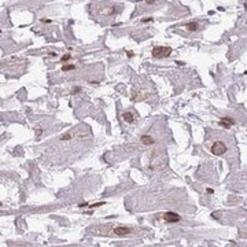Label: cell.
<instances>
[{"label":"cell","instance_id":"obj_17","mask_svg":"<svg viewBox=\"0 0 247 247\" xmlns=\"http://www.w3.org/2000/svg\"><path fill=\"white\" fill-rule=\"evenodd\" d=\"M213 192H214V191L211 190V188H207V193H210V195H211V193H213Z\"/></svg>","mask_w":247,"mask_h":247},{"label":"cell","instance_id":"obj_2","mask_svg":"<svg viewBox=\"0 0 247 247\" xmlns=\"http://www.w3.org/2000/svg\"><path fill=\"white\" fill-rule=\"evenodd\" d=\"M210 151L214 155H222V154H225V151H226V146L222 141H214L213 146H211V148H210Z\"/></svg>","mask_w":247,"mask_h":247},{"label":"cell","instance_id":"obj_7","mask_svg":"<svg viewBox=\"0 0 247 247\" xmlns=\"http://www.w3.org/2000/svg\"><path fill=\"white\" fill-rule=\"evenodd\" d=\"M140 140H141V143L146 144V146H151V144H154V139H152V136H150V135H141Z\"/></svg>","mask_w":247,"mask_h":247},{"label":"cell","instance_id":"obj_5","mask_svg":"<svg viewBox=\"0 0 247 247\" xmlns=\"http://www.w3.org/2000/svg\"><path fill=\"white\" fill-rule=\"evenodd\" d=\"M113 232L117 236H126L128 233H131V229L126 228V226H117V228H114Z\"/></svg>","mask_w":247,"mask_h":247},{"label":"cell","instance_id":"obj_4","mask_svg":"<svg viewBox=\"0 0 247 247\" xmlns=\"http://www.w3.org/2000/svg\"><path fill=\"white\" fill-rule=\"evenodd\" d=\"M115 11H117L115 6H114V4H111V6L102 7L100 14H103V15H106V17H109V15H114V14H115Z\"/></svg>","mask_w":247,"mask_h":247},{"label":"cell","instance_id":"obj_13","mask_svg":"<svg viewBox=\"0 0 247 247\" xmlns=\"http://www.w3.org/2000/svg\"><path fill=\"white\" fill-rule=\"evenodd\" d=\"M70 58H72V55H70V54H66V55H63V56H62V60H63V62H66V60H69Z\"/></svg>","mask_w":247,"mask_h":247},{"label":"cell","instance_id":"obj_9","mask_svg":"<svg viewBox=\"0 0 247 247\" xmlns=\"http://www.w3.org/2000/svg\"><path fill=\"white\" fill-rule=\"evenodd\" d=\"M122 117H124V119H125L128 124H132V122L135 121V117H133V114H132L131 111H126V113H124V114H122Z\"/></svg>","mask_w":247,"mask_h":247},{"label":"cell","instance_id":"obj_1","mask_svg":"<svg viewBox=\"0 0 247 247\" xmlns=\"http://www.w3.org/2000/svg\"><path fill=\"white\" fill-rule=\"evenodd\" d=\"M151 54H152V56L157 58V59L167 58V56H170V54H172V48L170 47H164V45H155V47L152 48Z\"/></svg>","mask_w":247,"mask_h":247},{"label":"cell","instance_id":"obj_6","mask_svg":"<svg viewBox=\"0 0 247 247\" xmlns=\"http://www.w3.org/2000/svg\"><path fill=\"white\" fill-rule=\"evenodd\" d=\"M233 125V119L229 118V117H222L221 118V122H220V126H224V128H231Z\"/></svg>","mask_w":247,"mask_h":247},{"label":"cell","instance_id":"obj_8","mask_svg":"<svg viewBox=\"0 0 247 247\" xmlns=\"http://www.w3.org/2000/svg\"><path fill=\"white\" fill-rule=\"evenodd\" d=\"M199 27H200V25L198 24V22H190V24L185 25V29L190 30V32H196Z\"/></svg>","mask_w":247,"mask_h":247},{"label":"cell","instance_id":"obj_12","mask_svg":"<svg viewBox=\"0 0 247 247\" xmlns=\"http://www.w3.org/2000/svg\"><path fill=\"white\" fill-rule=\"evenodd\" d=\"M102 205H104V202H98V203H93V205H88V207L93 209V207H98V206H102Z\"/></svg>","mask_w":247,"mask_h":247},{"label":"cell","instance_id":"obj_18","mask_svg":"<svg viewBox=\"0 0 247 247\" xmlns=\"http://www.w3.org/2000/svg\"><path fill=\"white\" fill-rule=\"evenodd\" d=\"M244 73H246V74H247V72H244Z\"/></svg>","mask_w":247,"mask_h":247},{"label":"cell","instance_id":"obj_14","mask_svg":"<svg viewBox=\"0 0 247 247\" xmlns=\"http://www.w3.org/2000/svg\"><path fill=\"white\" fill-rule=\"evenodd\" d=\"M80 91H81V88H80V86H76V88H73V89H72V93L74 95V93H78Z\"/></svg>","mask_w":247,"mask_h":247},{"label":"cell","instance_id":"obj_3","mask_svg":"<svg viewBox=\"0 0 247 247\" xmlns=\"http://www.w3.org/2000/svg\"><path fill=\"white\" fill-rule=\"evenodd\" d=\"M164 220L166 221V222H179V221L181 220V217H180L177 213L167 211V213H165V214H164Z\"/></svg>","mask_w":247,"mask_h":247},{"label":"cell","instance_id":"obj_16","mask_svg":"<svg viewBox=\"0 0 247 247\" xmlns=\"http://www.w3.org/2000/svg\"><path fill=\"white\" fill-rule=\"evenodd\" d=\"M152 21V18H144L143 19V22H151Z\"/></svg>","mask_w":247,"mask_h":247},{"label":"cell","instance_id":"obj_10","mask_svg":"<svg viewBox=\"0 0 247 247\" xmlns=\"http://www.w3.org/2000/svg\"><path fill=\"white\" fill-rule=\"evenodd\" d=\"M76 66L74 65H65L62 67V72H70V70H74Z\"/></svg>","mask_w":247,"mask_h":247},{"label":"cell","instance_id":"obj_15","mask_svg":"<svg viewBox=\"0 0 247 247\" xmlns=\"http://www.w3.org/2000/svg\"><path fill=\"white\" fill-rule=\"evenodd\" d=\"M154 3H155L154 0H147L146 1V4H154Z\"/></svg>","mask_w":247,"mask_h":247},{"label":"cell","instance_id":"obj_11","mask_svg":"<svg viewBox=\"0 0 247 247\" xmlns=\"http://www.w3.org/2000/svg\"><path fill=\"white\" fill-rule=\"evenodd\" d=\"M72 137H73L72 132H69V133H65V135H62V136H60V140H69V139H72Z\"/></svg>","mask_w":247,"mask_h":247}]
</instances>
